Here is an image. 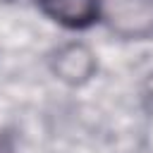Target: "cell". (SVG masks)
<instances>
[{
  "instance_id": "cell-1",
  "label": "cell",
  "mask_w": 153,
  "mask_h": 153,
  "mask_svg": "<svg viewBox=\"0 0 153 153\" xmlns=\"http://www.w3.org/2000/svg\"><path fill=\"white\" fill-rule=\"evenodd\" d=\"M105 17L122 38H146L153 33V0H108Z\"/></svg>"
},
{
  "instance_id": "cell-2",
  "label": "cell",
  "mask_w": 153,
  "mask_h": 153,
  "mask_svg": "<svg viewBox=\"0 0 153 153\" xmlns=\"http://www.w3.org/2000/svg\"><path fill=\"white\" fill-rule=\"evenodd\" d=\"M93 67H96V57L81 43H72V45L60 48L55 53V60H53V72L65 84L88 81V76L93 74Z\"/></svg>"
},
{
  "instance_id": "cell-3",
  "label": "cell",
  "mask_w": 153,
  "mask_h": 153,
  "mask_svg": "<svg viewBox=\"0 0 153 153\" xmlns=\"http://www.w3.org/2000/svg\"><path fill=\"white\" fill-rule=\"evenodd\" d=\"M45 12L62 24H86L98 7V0H41Z\"/></svg>"
}]
</instances>
